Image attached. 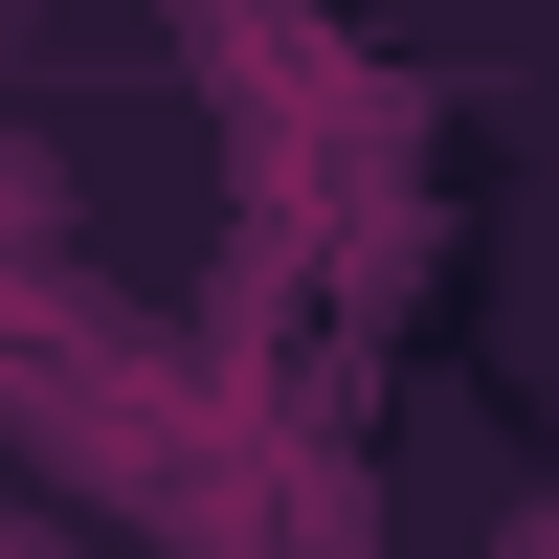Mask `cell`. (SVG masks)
<instances>
[{
  "label": "cell",
  "instance_id": "cell-1",
  "mask_svg": "<svg viewBox=\"0 0 559 559\" xmlns=\"http://www.w3.org/2000/svg\"><path fill=\"white\" fill-rule=\"evenodd\" d=\"M0 559H45V537H23V515H0Z\"/></svg>",
  "mask_w": 559,
  "mask_h": 559
}]
</instances>
